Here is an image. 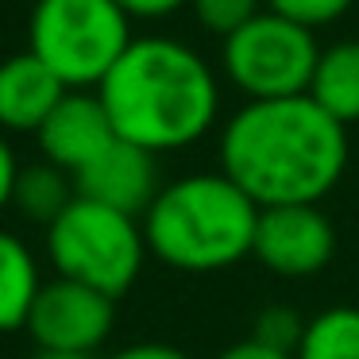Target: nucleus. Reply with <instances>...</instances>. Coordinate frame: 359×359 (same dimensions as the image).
Masks as SVG:
<instances>
[{
  "instance_id": "obj_12",
  "label": "nucleus",
  "mask_w": 359,
  "mask_h": 359,
  "mask_svg": "<svg viewBox=\"0 0 359 359\" xmlns=\"http://www.w3.org/2000/svg\"><path fill=\"white\" fill-rule=\"evenodd\" d=\"M309 97L336 124H359V39H340L320 50Z\"/></svg>"
},
{
  "instance_id": "obj_7",
  "label": "nucleus",
  "mask_w": 359,
  "mask_h": 359,
  "mask_svg": "<svg viewBox=\"0 0 359 359\" xmlns=\"http://www.w3.org/2000/svg\"><path fill=\"white\" fill-rule=\"evenodd\" d=\"M116 328V297L70 278H50L27 317V332L43 351H74L93 355Z\"/></svg>"
},
{
  "instance_id": "obj_14",
  "label": "nucleus",
  "mask_w": 359,
  "mask_h": 359,
  "mask_svg": "<svg viewBox=\"0 0 359 359\" xmlns=\"http://www.w3.org/2000/svg\"><path fill=\"white\" fill-rule=\"evenodd\" d=\"M74 197H78V189H74V178L66 170H58V166H50V163L20 166L16 189H12V205H16L27 220L50 228L74 205Z\"/></svg>"
},
{
  "instance_id": "obj_22",
  "label": "nucleus",
  "mask_w": 359,
  "mask_h": 359,
  "mask_svg": "<svg viewBox=\"0 0 359 359\" xmlns=\"http://www.w3.org/2000/svg\"><path fill=\"white\" fill-rule=\"evenodd\" d=\"M217 359H294V355H286V351H274V348H263V344H255L248 336V340H240V344H228L224 351H220Z\"/></svg>"
},
{
  "instance_id": "obj_13",
  "label": "nucleus",
  "mask_w": 359,
  "mask_h": 359,
  "mask_svg": "<svg viewBox=\"0 0 359 359\" xmlns=\"http://www.w3.org/2000/svg\"><path fill=\"white\" fill-rule=\"evenodd\" d=\"M39 286H43V278H39V266H35V255L27 251V243L0 228V332L27 328Z\"/></svg>"
},
{
  "instance_id": "obj_9",
  "label": "nucleus",
  "mask_w": 359,
  "mask_h": 359,
  "mask_svg": "<svg viewBox=\"0 0 359 359\" xmlns=\"http://www.w3.org/2000/svg\"><path fill=\"white\" fill-rule=\"evenodd\" d=\"M35 140H39L43 163L58 166V170H66L74 178L93 158H101L120 135L112 128L109 109L101 104V97L86 93V89H70L58 101V109L47 116V124L35 132Z\"/></svg>"
},
{
  "instance_id": "obj_18",
  "label": "nucleus",
  "mask_w": 359,
  "mask_h": 359,
  "mask_svg": "<svg viewBox=\"0 0 359 359\" xmlns=\"http://www.w3.org/2000/svg\"><path fill=\"white\" fill-rule=\"evenodd\" d=\"M351 4H355V0H266L271 12L309 27V32H317V27H325V24H336Z\"/></svg>"
},
{
  "instance_id": "obj_21",
  "label": "nucleus",
  "mask_w": 359,
  "mask_h": 359,
  "mask_svg": "<svg viewBox=\"0 0 359 359\" xmlns=\"http://www.w3.org/2000/svg\"><path fill=\"white\" fill-rule=\"evenodd\" d=\"M120 8L128 12V16H170V12H178L182 4H189V0H116Z\"/></svg>"
},
{
  "instance_id": "obj_15",
  "label": "nucleus",
  "mask_w": 359,
  "mask_h": 359,
  "mask_svg": "<svg viewBox=\"0 0 359 359\" xmlns=\"http://www.w3.org/2000/svg\"><path fill=\"white\" fill-rule=\"evenodd\" d=\"M294 359H359V309L328 305L313 313Z\"/></svg>"
},
{
  "instance_id": "obj_2",
  "label": "nucleus",
  "mask_w": 359,
  "mask_h": 359,
  "mask_svg": "<svg viewBox=\"0 0 359 359\" xmlns=\"http://www.w3.org/2000/svg\"><path fill=\"white\" fill-rule=\"evenodd\" d=\"M120 140L166 155L197 143L220 112L212 66L194 47L166 35L132 39L109 78L97 86Z\"/></svg>"
},
{
  "instance_id": "obj_16",
  "label": "nucleus",
  "mask_w": 359,
  "mask_h": 359,
  "mask_svg": "<svg viewBox=\"0 0 359 359\" xmlns=\"http://www.w3.org/2000/svg\"><path fill=\"white\" fill-rule=\"evenodd\" d=\"M305 320L309 317H302L294 305H266V309H259L255 320H251V340L263 344V348L297 355L302 336H305Z\"/></svg>"
},
{
  "instance_id": "obj_11",
  "label": "nucleus",
  "mask_w": 359,
  "mask_h": 359,
  "mask_svg": "<svg viewBox=\"0 0 359 359\" xmlns=\"http://www.w3.org/2000/svg\"><path fill=\"white\" fill-rule=\"evenodd\" d=\"M70 93L55 70L32 50L0 62V128L4 132H39L58 101Z\"/></svg>"
},
{
  "instance_id": "obj_23",
  "label": "nucleus",
  "mask_w": 359,
  "mask_h": 359,
  "mask_svg": "<svg viewBox=\"0 0 359 359\" xmlns=\"http://www.w3.org/2000/svg\"><path fill=\"white\" fill-rule=\"evenodd\" d=\"M32 359H93V355H74V351H35Z\"/></svg>"
},
{
  "instance_id": "obj_3",
  "label": "nucleus",
  "mask_w": 359,
  "mask_h": 359,
  "mask_svg": "<svg viewBox=\"0 0 359 359\" xmlns=\"http://www.w3.org/2000/svg\"><path fill=\"white\" fill-rule=\"evenodd\" d=\"M259 205L228 174H186L166 182L143 212L147 251L186 274H217L251 259Z\"/></svg>"
},
{
  "instance_id": "obj_4",
  "label": "nucleus",
  "mask_w": 359,
  "mask_h": 359,
  "mask_svg": "<svg viewBox=\"0 0 359 359\" xmlns=\"http://www.w3.org/2000/svg\"><path fill=\"white\" fill-rule=\"evenodd\" d=\"M132 39V16L116 0H35L27 20V50L66 89L101 86Z\"/></svg>"
},
{
  "instance_id": "obj_6",
  "label": "nucleus",
  "mask_w": 359,
  "mask_h": 359,
  "mask_svg": "<svg viewBox=\"0 0 359 359\" xmlns=\"http://www.w3.org/2000/svg\"><path fill=\"white\" fill-rule=\"evenodd\" d=\"M320 50L317 32L266 8L224 39V74L248 101L302 97L313 86Z\"/></svg>"
},
{
  "instance_id": "obj_8",
  "label": "nucleus",
  "mask_w": 359,
  "mask_h": 359,
  "mask_svg": "<svg viewBox=\"0 0 359 359\" xmlns=\"http://www.w3.org/2000/svg\"><path fill=\"white\" fill-rule=\"evenodd\" d=\"M251 255L278 278L320 274L336 255V228L320 205H274L259 209Z\"/></svg>"
},
{
  "instance_id": "obj_5",
  "label": "nucleus",
  "mask_w": 359,
  "mask_h": 359,
  "mask_svg": "<svg viewBox=\"0 0 359 359\" xmlns=\"http://www.w3.org/2000/svg\"><path fill=\"white\" fill-rule=\"evenodd\" d=\"M47 255L58 278L120 297L135 286L151 251L143 220L116 212L109 205L86 201V197H74L70 209L47 228Z\"/></svg>"
},
{
  "instance_id": "obj_20",
  "label": "nucleus",
  "mask_w": 359,
  "mask_h": 359,
  "mask_svg": "<svg viewBox=\"0 0 359 359\" xmlns=\"http://www.w3.org/2000/svg\"><path fill=\"white\" fill-rule=\"evenodd\" d=\"M109 359H189L182 348H174V344H155V340H147V344H132V348H120V351H112Z\"/></svg>"
},
{
  "instance_id": "obj_19",
  "label": "nucleus",
  "mask_w": 359,
  "mask_h": 359,
  "mask_svg": "<svg viewBox=\"0 0 359 359\" xmlns=\"http://www.w3.org/2000/svg\"><path fill=\"white\" fill-rule=\"evenodd\" d=\"M16 178H20V163H16V151L8 147L4 132H0V209L12 205V189H16Z\"/></svg>"
},
{
  "instance_id": "obj_17",
  "label": "nucleus",
  "mask_w": 359,
  "mask_h": 359,
  "mask_svg": "<svg viewBox=\"0 0 359 359\" xmlns=\"http://www.w3.org/2000/svg\"><path fill=\"white\" fill-rule=\"evenodd\" d=\"M189 8H194L197 24H201L205 32L220 35V39L236 35L243 24H251V20L263 12L259 0H189Z\"/></svg>"
},
{
  "instance_id": "obj_1",
  "label": "nucleus",
  "mask_w": 359,
  "mask_h": 359,
  "mask_svg": "<svg viewBox=\"0 0 359 359\" xmlns=\"http://www.w3.org/2000/svg\"><path fill=\"white\" fill-rule=\"evenodd\" d=\"M348 170V128L309 93L248 101L220 132V174L259 209L320 205Z\"/></svg>"
},
{
  "instance_id": "obj_10",
  "label": "nucleus",
  "mask_w": 359,
  "mask_h": 359,
  "mask_svg": "<svg viewBox=\"0 0 359 359\" xmlns=\"http://www.w3.org/2000/svg\"><path fill=\"white\" fill-rule=\"evenodd\" d=\"M74 189L78 197L97 205H109L128 217H143L151 201L158 197L163 182H158V155L135 147L128 140H116L101 158L74 174Z\"/></svg>"
}]
</instances>
